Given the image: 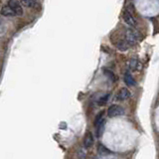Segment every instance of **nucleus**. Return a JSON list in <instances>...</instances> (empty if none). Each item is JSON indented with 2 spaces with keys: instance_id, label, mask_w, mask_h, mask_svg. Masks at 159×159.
<instances>
[{
  "instance_id": "1",
  "label": "nucleus",
  "mask_w": 159,
  "mask_h": 159,
  "mask_svg": "<svg viewBox=\"0 0 159 159\" xmlns=\"http://www.w3.org/2000/svg\"><path fill=\"white\" fill-rule=\"evenodd\" d=\"M139 39V34L133 29H127L125 32V42L127 45H134Z\"/></svg>"
},
{
  "instance_id": "2",
  "label": "nucleus",
  "mask_w": 159,
  "mask_h": 159,
  "mask_svg": "<svg viewBox=\"0 0 159 159\" xmlns=\"http://www.w3.org/2000/svg\"><path fill=\"white\" fill-rule=\"evenodd\" d=\"M7 5L12 9V11L15 13L16 16H21L23 14V8L18 0H9Z\"/></svg>"
},
{
  "instance_id": "3",
  "label": "nucleus",
  "mask_w": 159,
  "mask_h": 159,
  "mask_svg": "<svg viewBox=\"0 0 159 159\" xmlns=\"http://www.w3.org/2000/svg\"><path fill=\"white\" fill-rule=\"evenodd\" d=\"M124 111L123 108L120 106H117V104H112L108 107L107 109V116L109 117H116V116H119L123 114Z\"/></svg>"
},
{
  "instance_id": "4",
  "label": "nucleus",
  "mask_w": 159,
  "mask_h": 159,
  "mask_svg": "<svg viewBox=\"0 0 159 159\" xmlns=\"http://www.w3.org/2000/svg\"><path fill=\"white\" fill-rule=\"evenodd\" d=\"M122 18L124 20V22H125L128 26L130 27H134L136 25V20L132 16V14L127 11V10H124L123 11V14H122Z\"/></svg>"
},
{
  "instance_id": "5",
  "label": "nucleus",
  "mask_w": 159,
  "mask_h": 159,
  "mask_svg": "<svg viewBox=\"0 0 159 159\" xmlns=\"http://www.w3.org/2000/svg\"><path fill=\"white\" fill-rule=\"evenodd\" d=\"M130 96L131 93L129 92V89H127L126 88H122L116 93V99L117 101H126V99L130 98Z\"/></svg>"
},
{
  "instance_id": "6",
  "label": "nucleus",
  "mask_w": 159,
  "mask_h": 159,
  "mask_svg": "<svg viewBox=\"0 0 159 159\" xmlns=\"http://www.w3.org/2000/svg\"><path fill=\"white\" fill-rule=\"evenodd\" d=\"M103 122H104V117H103V112L98 113L96 119H94V126H96L97 130H101V128L103 125Z\"/></svg>"
},
{
  "instance_id": "7",
  "label": "nucleus",
  "mask_w": 159,
  "mask_h": 159,
  "mask_svg": "<svg viewBox=\"0 0 159 159\" xmlns=\"http://www.w3.org/2000/svg\"><path fill=\"white\" fill-rule=\"evenodd\" d=\"M123 80H124V83H125L128 87L135 86V80H134L132 75L129 72H125V74H124V76H123Z\"/></svg>"
},
{
  "instance_id": "8",
  "label": "nucleus",
  "mask_w": 159,
  "mask_h": 159,
  "mask_svg": "<svg viewBox=\"0 0 159 159\" xmlns=\"http://www.w3.org/2000/svg\"><path fill=\"white\" fill-rule=\"evenodd\" d=\"M93 136L92 132H88L84 138V147L88 148V147L93 146Z\"/></svg>"
},
{
  "instance_id": "9",
  "label": "nucleus",
  "mask_w": 159,
  "mask_h": 159,
  "mask_svg": "<svg viewBox=\"0 0 159 159\" xmlns=\"http://www.w3.org/2000/svg\"><path fill=\"white\" fill-rule=\"evenodd\" d=\"M1 14L3 15V16H5V17H14V16H16V15H15V13L12 11V9L10 8L8 5H6V6H4L2 8Z\"/></svg>"
},
{
  "instance_id": "10",
  "label": "nucleus",
  "mask_w": 159,
  "mask_h": 159,
  "mask_svg": "<svg viewBox=\"0 0 159 159\" xmlns=\"http://www.w3.org/2000/svg\"><path fill=\"white\" fill-rule=\"evenodd\" d=\"M128 65H129V69H130L131 71H136L139 66V62L136 58H132L130 61H129Z\"/></svg>"
},
{
  "instance_id": "11",
  "label": "nucleus",
  "mask_w": 159,
  "mask_h": 159,
  "mask_svg": "<svg viewBox=\"0 0 159 159\" xmlns=\"http://www.w3.org/2000/svg\"><path fill=\"white\" fill-rule=\"evenodd\" d=\"M21 3L24 5V6L32 8V7L35 6V5H36L37 0H21Z\"/></svg>"
},
{
  "instance_id": "12",
  "label": "nucleus",
  "mask_w": 159,
  "mask_h": 159,
  "mask_svg": "<svg viewBox=\"0 0 159 159\" xmlns=\"http://www.w3.org/2000/svg\"><path fill=\"white\" fill-rule=\"evenodd\" d=\"M128 48V45L125 41H120L118 42L117 44V49L119 50V51H126Z\"/></svg>"
},
{
  "instance_id": "13",
  "label": "nucleus",
  "mask_w": 159,
  "mask_h": 159,
  "mask_svg": "<svg viewBox=\"0 0 159 159\" xmlns=\"http://www.w3.org/2000/svg\"><path fill=\"white\" fill-rule=\"evenodd\" d=\"M109 97H111V94L107 93V94H106V96H102L101 98H99L98 99V104H99V106H104V104H106L108 102Z\"/></svg>"
},
{
  "instance_id": "14",
  "label": "nucleus",
  "mask_w": 159,
  "mask_h": 159,
  "mask_svg": "<svg viewBox=\"0 0 159 159\" xmlns=\"http://www.w3.org/2000/svg\"><path fill=\"white\" fill-rule=\"evenodd\" d=\"M78 155H79L80 159H84L86 158V152H84V150H83V149H81V150L79 151Z\"/></svg>"
},
{
  "instance_id": "15",
  "label": "nucleus",
  "mask_w": 159,
  "mask_h": 159,
  "mask_svg": "<svg viewBox=\"0 0 159 159\" xmlns=\"http://www.w3.org/2000/svg\"><path fill=\"white\" fill-rule=\"evenodd\" d=\"M104 74H106V76L108 77L109 79L111 80V81H114V76H113V74L111 71H106V72H104Z\"/></svg>"
}]
</instances>
